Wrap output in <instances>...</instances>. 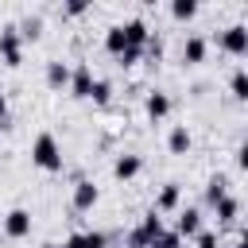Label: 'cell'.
<instances>
[{
	"instance_id": "13",
	"label": "cell",
	"mask_w": 248,
	"mask_h": 248,
	"mask_svg": "<svg viewBox=\"0 0 248 248\" xmlns=\"http://www.w3.org/2000/svg\"><path fill=\"white\" fill-rule=\"evenodd\" d=\"M178 202H182V186L178 182H163V190H159V198H155V213H170V209H178Z\"/></svg>"
},
{
	"instance_id": "23",
	"label": "cell",
	"mask_w": 248,
	"mask_h": 248,
	"mask_svg": "<svg viewBox=\"0 0 248 248\" xmlns=\"http://www.w3.org/2000/svg\"><path fill=\"white\" fill-rule=\"evenodd\" d=\"M151 248H182V236H178L174 229H163V232L151 240Z\"/></svg>"
},
{
	"instance_id": "9",
	"label": "cell",
	"mask_w": 248,
	"mask_h": 248,
	"mask_svg": "<svg viewBox=\"0 0 248 248\" xmlns=\"http://www.w3.org/2000/svg\"><path fill=\"white\" fill-rule=\"evenodd\" d=\"M97 198H101V190H97L89 178H78V186H74V209H78V213H89V209L97 205Z\"/></svg>"
},
{
	"instance_id": "21",
	"label": "cell",
	"mask_w": 248,
	"mask_h": 248,
	"mask_svg": "<svg viewBox=\"0 0 248 248\" xmlns=\"http://www.w3.org/2000/svg\"><path fill=\"white\" fill-rule=\"evenodd\" d=\"M89 101H97V105H108V101H112V81H108V78H93Z\"/></svg>"
},
{
	"instance_id": "19",
	"label": "cell",
	"mask_w": 248,
	"mask_h": 248,
	"mask_svg": "<svg viewBox=\"0 0 248 248\" xmlns=\"http://www.w3.org/2000/svg\"><path fill=\"white\" fill-rule=\"evenodd\" d=\"M16 31H19V39H39L43 35V16H23L16 23Z\"/></svg>"
},
{
	"instance_id": "16",
	"label": "cell",
	"mask_w": 248,
	"mask_h": 248,
	"mask_svg": "<svg viewBox=\"0 0 248 248\" xmlns=\"http://www.w3.org/2000/svg\"><path fill=\"white\" fill-rule=\"evenodd\" d=\"M46 85H50V89H66V85H70V66L58 62V58L46 62Z\"/></svg>"
},
{
	"instance_id": "8",
	"label": "cell",
	"mask_w": 248,
	"mask_h": 248,
	"mask_svg": "<svg viewBox=\"0 0 248 248\" xmlns=\"http://www.w3.org/2000/svg\"><path fill=\"white\" fill-rule=\"evenodd\" d=\"M120 31H124V43H128V46H136V50H143V43L151 39V27H147L140 16L124 19V23H120Z\"/></svg>"
},
{
	"instance_id": "6",
	"label": "cell",
	"mask_w": 248,
	"mask_h": 248,
	"mask_svg": "<svg viewBox=\"0 0 248 248\" xmlns=\"http://www.w3.org/2000/svg\"><path fill=\"white\" fill-rule=\"evenodd\" d=\"M78 101H89V89H93V70H89V62H78L74 70H70V85H66Z\"/></svg>"
},
{
	"instance_id": "7",
	"label": "cell",
	"mask_w": 248,
	"mask_h": 248,
	"mask_svg": "<svg viewBox=\"0 0 248 248\" xmlns=\"http://www.w3.org/2000/svg\"><path fill=\"white\" fill-rule=\"evenodd\" d=\"M140 170H143V159H140L136 151H120V155L112 159V178H120V182H132Z\"/></svg>"
},
{
	"instance_id": "18",
	"label": "cell",
	"mask_w": 248,
	"mask_h": 248,
	"mask_svg": "<svg viewBox=\"0 0 248 248\" xmlns=\"http://www.w3.org/2000/svg\"><path fill=\"white\" fill-rule=\"evenodd\" d=\"M124 46H128V43H124V31H120V23H112V27L105 31V50H108L112 58H120Z\"/></svg>"
},
{
	"instance_id": "17",
	"label": "cell",
	"mask_w": 248,
	"mask_h": 248,
	"mask_svg": "<svg viewBox=\"0 0 248 248\" xmlns=\"http://www.w3.org/2000/svg\"><path fill=\"white\" fill-rule=\"evenodd\" d=\"M225 194H229V174H209V178H205V202L217 205Z\"/></svg>"
},
{
	"instance_id": "14",
	"label": "cell",
	"mask_w": 248,
	"mask_h": 248,
	"mask_svg": "<svg viewBox=\"0 0 248 248\" xmlns=\"http://www.w3.org/2000/svg\"><path fill=\"white\" fill-rule=\"evenodd\" d=\"M213 213H217V225H236V221H240V198L225 194V198L213 205Z\"/></svg>"
},
{
	"instance_id": "28",
	"label": "cell",
	"mask_w": 248,
	"mask_h": 248,
	"mask_svg": "<svg viewBox=\"0 0 248 248\" xmlns=\"http://www.w3.org/2000/svg\"><path fill=\"white\" fill-rule=\"evenodd\" d=\"M229 248H248V240H244V236H236V240H232Z\"/></svg>"
},
{
	"instance_id": "25",
	"label": "cell",
	"mask_w": 248,
	"mask_h": 248,
	"mask_svg": "<svg viewBox=\"0 0 248 248\" xmlns=\"http://www.w3.org/2000/svg\"><path fill=\"white\" fill-rule=\"evenodd\" d=\"M89 12V0H66L62 4V16H85Z\"/></svg>"
},
{
	"instance_id": "22",
	"label": "cell",
	"mask_w": 248,
	"mask_h": 248,
	"mask_svg": "<svg viewBox=\"0 0 248 248\" xmlns=\"http://www.w3.org/2000/svg\"><path fill=\"white\" fill-rule=\"evenodd\" d=\"M170 16L182 19V23L194 19V16H198V0H170Z\"/></svg>"
},
{
	"instance_id": "27",
	"label": "cell",
	"mask_w": 248,
	"mask_h": 248,
	"mask_svg": "<svg viewBox=\"0 0 248 248\" xmlns=\"http://www.w3.org/2000/svg\"><path fill=\"white\" fill-rule=\"evenodd\" d=\"M0 128H8V97L0 93Z\"/></svg>"
},
{
	"instance_id": "24",
	"label": "cell",
	"mask_w": 248,
	"mask_h": 248,
	"mask_svg": "<svg viewBox=\"0 0 248 248\" xmlns=\"http://www.w3.org/2000/svg\"><path fill=\"white\" fill-rule=\"evenodd\" d=\"M194 244H198V248H221V232H213V229H202V232L194 236Z\"/></svg>"
},
{
	"instance_id": "11",
	"label": "cell",
	"mask_w": 248,
	"mask_h": 248,
	"mask_svg": "<svg viewBox=\"0 0 248 248\" xmlns=\"http://www.w3.org/2000/svg\"><path fill=\"white\" fill-rule=\"evenodd\" d=\"M62 248H108V236L97 229H81V232H70Z\"/></svg>"
},
{
	"instance_id": "1",
	"label": "cell",
	"mask_w": 248,
	"mask_h": 248,
	"mask_svg": "<svg viewBox=\"0 0 248 248\" xmlns=\"http://www.w3.org/2000/svg\"><path fill=\"white\" fill-rule=\"evenodd\" d=\"M31 163L39 167V170H62L66 167V159H62V147H58V140L50 136V132H39L35 140H31Z\"/></svg>"
},
{
	"instance_id": "4",
	"label": "cell",
	"mask_w": 248,
	"mask_h": 248,
	"mask_svg": "<svg viewBox=\"0 0 248 248\" xmlns=\"http://www.w3.org/2000/svg\"><path fill=\"white\" fill-rule=\"evenodd\" d=\"M31 225H35V217H31V209H23V205H16V209L4 213V236H12V240H23V236L31 232Z\"/></svg>"
},
{
	"instance_id": "20",
	"label": "cell",
	"mask_w": 248,
	"mask_h": 248,
	"mask_svg": "<svg viewBox=\"0 0 248 248\" xmlns=\"http://www.w3.org/2000/svg\"><path fill=\"white\" fill-rule=\"evenodd\" d=\"M229 89H232V97H236V101H248V70H244V66H236V70H232Z\"/></svg>"
},
{
	"instance_id": "12",
	"label": "cell",
	"mask_w": 248,
	"mask_h": 248,
	"mask_svg": "<svg viewBox=\"0 0 248 248\" xmlns=\"http://www.w3.org/2000/svg\"><path fill=\"white\" fill-rule=\"evenodd\" d=\"M205 50H209L205 35H186V43H182V62H186V66H198V62H205Z\"/></svg>"
},
{
	"instance_id": "2",
	"label": "cell",
	"mask_w": 248,
	"mask_h": 248,
	"mask_svg": "<svg viewBox=\"0 0 248 248\" xmlns=\"http://www.w3.org/2000/svg\"><path fill=\"white\" fill-rule=\"evenodd\" d=\"M217 46L225 50V54H248V27L244 23H229L225 31H217Z\"/></svg>"
},
{
	"instance_id": "15",
	"label": "cell",
	"mask_w": 248,
	"mask_h": 248,
	"mask_svg": "<svg viewBox=\"0 0 248 248\" xmlns=\"http://www.w3.org/2000/svg\"><path fill=\"white\" fill-rule=\"evenodd\" d=\"M167 147H170V155H186V151L194 147L190 128H186V124H174V128H170V136H167Z\"/></svg>"
},
{
	"instance_id": "10",
	"label": "cell",
	"mask_w": 248,
	"mask_h": 248,
	"mask_svg": "<svg viewBox=\"0 0 248 248\" xmlns=\"http://www.w3.org/2000/svg\"><path fill=\"white\" fill-rule=\"evenodd\" d=\"M174 232H178V236H198V232H202V209H198V205H186V209H178Z\"/></svg>"
},
{
	"instance_id": "29",
	"label": "cell",
	"mask_w": 248,
	"mask_h": 248,
	"mask_svg": "<svg viewBox=\"0 0 248 248\" xmlns=\"http://www.w3.org/2000/svg\"><path fill=\"white\" fill-rule=\"evenodd\" d=\"M39 248H62V244H39Z\"/></svg>"
},
{
	"instance_id": "5",
	"label": "cell",
	"mask_w": 248,
	"mask_h": 248,
	"mask_svg": "<svg viewBox=\"0 0 248 248\" xmlns=\"http://www.w3.org/2000/svg\"><path fill=\"white\" fill-rule=\"evenodd\" d=\"M170 108H174V101H170V93H163V89H151V93L143 97V112H147V120H151V124L167 120V116H170Z\"/></svg>"
},
{
	"instance_id": "3",
	"label": "cell",
	"mask_w": 248,
	"mask_h": 248,
	"mask_svg": "<svg viewBox=\"0 0 248 248\" xmlns=\"http://www.w3.org/2000/svg\"><path fill=\"white\" fill-rule=\"evenodd\" d=\"M0 58H4V66H19L23 62V39H19L16 23L0 27Z\"/></svg>"
},
{
	"instance_id": "26",
	"label": "cell",
	"mask_w": 248,
	"mask_h": 248,
	"mask_svg": "<svg viewBox=\"0 0 248 248\" xmlns=\"http://www.w3.org/2000/svg\"><path fill=\"white\" fill-rule=\"evenodd\" d=\"M140 54H143V50H136V46H124V54H120L116 62H120V66H136V62H140Z\"/></svg>"
}]
</instances>
